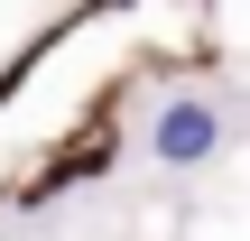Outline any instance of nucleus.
Wrapping results in <instances>:
<instances>
[{
  "mask_svg": "<svg viewBox=\"0 0 250 241\" xmlns=\"http://www.w3.org/2000/svg\"><path fill=\"white\" fill-rule=\"evenodd\" d=\"M213 139H223L213 102H167V111H158V158H167V167H195V158H213Z\"/></svg>",
  "mask_w": 250,
  "mask_h": 241,
  "instance_id": "1",
  "label": "nucleus"
}]
</instances>
